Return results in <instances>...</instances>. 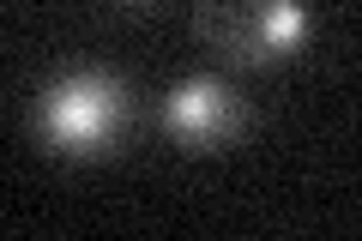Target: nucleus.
<instances>
[{
    "label": "nucleus",
    "mask_w": 362,
    "mask_h": 241,
    "mask_svg": "<svg viewBox=\"0 0 362 241\" xmlns=\"http://www.w3.org/2000/svg\"><path fill=\"white\" fill-rule=\"evenodd\" d=\"M115 127H127V90L109 73H66L37 102V133L54 151H103Z\"/></svg>",
    "instance_id": "nucleus-1"
},
{
    "label": "nucleus",
    "mask_w": 362,
    "mask_h": 241,
    "mask_svg": "<svg viewBox=\"0 0 362 241\" xmlns=\"http://www.w3.org/2000/svg\"><path fill=\"white\" fill-rule=\"evenodd\" d=\"M199 25L230 61H272L302 42L308 13L302 0H206Z\"/></svg>",
    "instance_id": "nucleus-2"
},
{
    "label": "nucleus",
    "mask_w": 362,
    "mask_h": 241,
    "mask_svg": "<svg viewBox=\"0 0 362 241\" xmlns=\"http://www.w3.org/2000/svg\"><path fill=\"white\" fill-rule=\"evenodd\" d=\"M163 127L175 133L181 145H223L235 127H242V97L218 78H187L163 97Z\"/></svg>",
    "instance_id": "nucleus-3"
}]
</instances>
